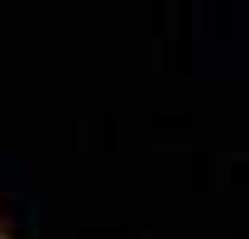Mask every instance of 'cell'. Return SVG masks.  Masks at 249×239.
Masks as SVG:
<instances>
[]
</instances>
